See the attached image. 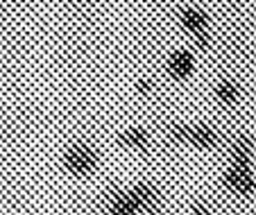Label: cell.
I'll list each match as a JSON object with an SVG mask.
<instances>
[{
	"mask_svg": "<svg viewBox=\"0 0 256 215\" xmlns=\"http://www.w3.org/2000/svg\"><path fill=\"white\" fill-rule=\"evenodd\" d=\"M64 163H66V170L72 172V174H88V172L96 170L98 166V152L91 148V145L78 143L72 148L66 150V156H64Z\"/></svg>",
	"mask_w": 256,
	"mask_h": 215,
	"instance_id": "cell-1",
	"label": "cell"
},
{
	"mask_svg": "<svg viewBox=\"0 0 256 215\" xmlns=\"http://www.w3.org/2000/svg\"><path fill=\"white\" fill-rule=\"evenodd\" d=\"M224 186L238 195H250L254 190V177H252L250 168L245 166H232L224 172Z\"/></svg>",
	"mask_w": 256,
	"mask_h": 215,
	"instance_id": "cell-2",
	"label": "cell"
},
{
	"mask_svg": "<svg viewBox=\"0 0 256 215\" xmlns=\"http://www.w3.org/2000/svg\"><path fill=\"white\" fill-rule=\"evenodd\" d=\"M132 192H134L136 202H138L140 213H150V215L159 213V208H161V195H159V190H156L152 184H138V186H136Z\"/></svg>",
	"mask_w": 256,
	"mask_h": 215,
	"instance_id": "cell-3",
	"label": "cell"
},
{
	"mask_svg": "<svg viewBox=\"0 0 256 215\" xmlns=\"http://www.w3.org/2000/svg\"><path fill=\"white\" fill-rule=\"evenodd\" d=\"M195 68V59L190 52L182 50V52H174L172 57L168 59V72L174 77V80H186V77L193 72Z\"/></svg>",
	"mask_w": 256,
	"mask_h": 215,
	"instance_id": "cell-4",
	"label": "cell"
},
{
	"mask_svg": "<svg viewBox=\"0 0 256 215\" xmlns=\"http://www.w3.org/2000/svg\"><path fill=\"white\" fill-rule=\"evenodd\" d=\"M252 138L250 136H245V134H240V136H236L234 138V143H232V158H234V166H245V168H250V163H252Z\"/></svg>",
	"mask_w": 256,
	"mask_h": 215,
	"instance_id": "cell-5",
	"label": "cell"
},
{
	"mask_svg": "<svg viewBox=\"0 0 256 215\" xmlns=\"http://www.w3.org/2000/svg\"><path fill=\"white\" fill-rule=\"evenodd\" d=\"M218 134L213 132L211 127L206 124H200V127H190V134H188V143L195 145V148H202V150H211L218 145Z\"/></svg>",
	"mask_w": 256,
	"mask_h": 215,
	"instance_id": "cell-6",
	"label": "cell"
},
{
	"mask_svg": "<svg viewBox=\"0 0 256 215\" xmlns=\"http://www.w3.org/2000/svg\"><path fill=\"white\" fill-rule=\"evenodd\" d=\"M120 143L125 145V148L148 150V145H150V136H148V132H145V129L132 127V129H127V132H122V134H120Z\"/></svg>",
	"mask_w": 256,
	"mask_h": 215,
	"instance_id": "cell-7",
	"label": "cell"
},
{
	"mask_svg": "<svg viewBox=\"0 0 256 215\" xmlns=\"http://www.w3.org/2000/svg\"><path fill=\"white\" fill-rule=\"evenodd\" d=\"M182 23H184V28H188L190 32H200V30L206 28V14L200 10H195V7H188V10L182 12Z\"/></svg>",
	"mask_w": 256,
	"mask_h": 215,
	"instance_id": "cell-8",
	"label": "cell"
},
{
	"mask_svg": "<svg viewBox=\"0 0 256 215\" xmlns=\"http://www.w3.org/2000/svg\"><path fill=\"white\" fill-rule=\"evenodd\" d=\"M216 98L220 102H224V104H234V102L240 98V88H238V84H234V82H220V84L216 86Z\"/></svg>",
	"mask_w": 256,
	"mask_h": 215,
	"instance_id": "cell-9",
	"label": "cell"
},
{
	"mask_svg": "<svg viewBox=\"0 0 256 215\" xmlns=\"http://www.w3.org/2000/svg\"><path fill=\"white\" fill-rule=\"evenodd\" d=\"M188 134H190V127H186V124H174L172 127V138L177 140H188Z\"/></svg>",
	"mask_w": 256,
	"mask_h": 215,
	"instance_id": "cell-10",
	"label": "cell"
},
{
	"mask_svg": "<svg viewBox=\"0 0 256 215\" xmlns=\"http://www.w3.org/2000/svg\"><path fill=\"white\" fill-rule=\"evenodd\" d=\"M195 34V43H198L200 48H206L208 46V34L204 32V30H200V32H193Z\"/></svg>",
	"mask_w": 256,
	"mask_h": 215,
	"instance_id": "cell-11",
	"label": "cell"
},
{
	"mask_svg": "<svg viewBox=\"0 0 256 215\" xmlns=\"http://www.w3.org/2000/svg\"><path fill=\"white\" fill-rule=\"evenodd\" d=\"M136 88H138V93H150L152 91V82L150 80H140L138 84H136Z\"/></svg>",
	"mask_w": 256,
	"mask_h": 215,
	"instance_id": "cell-12",
	"label": "cell"
},
{
	"mask_svg": "<svg viewBox=\"0 0 256 215\" xmlns=\"http://www.w3.org/2000/svg\"><path fill=\"white\" fill-rule=\"evenodd\" d=\"M193 215H211V213H208V210L204 208V206L195 204V206H193Z\"/></svg>",
	"mask_w": 256,
	"mask_h": 215,
	"instance_id": "cell-13",
	"label": "cell"
},
{
	"mask_svg": "<svg viewBox=\"0 0 256 215\" xmlns=\"http://www.w3.org/2000/svg\"><path fill=\"white\" fill-rule=\"evenodd\" d=\"M106 215H130V213H125V210L116 208V206H109V210H106Z\"/></svg>",
	"mask_w": 256,
	"mask_h": 215,
	"instance_id": "cell-14",
	"label": "cell"
}]
</instances>
